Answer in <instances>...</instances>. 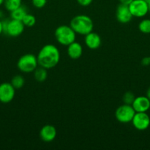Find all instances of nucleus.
I'll return each mask as SVG.
<instances>
[{
	"label": "nucleus",
	"instance_id": "nucleus-4",
	"mask_svg": "<svg viewBox=\"0 0 150 150\" xmlns=\"http://www.w3.org/2000/svg\"><path fill=\"white\" fill-rule=\"evenodd\" d=\"M38 67L37 56L32 54H26L19 59L17 67L21 72L24 73H29Z\"/></svg>",
	"mask_w": 150,
	"mask_h": 150
},
{
	"label": "nucleus",
	"instance_id": "nucleus-20",
	"mask_svg": "<svg viewBox=\"0 0 150 150\" xmlns=\"http://www.w3.org/2000/svg\"><path fill=\"white\" fill-rule=\"evenodd\" d=\"M21 21L23 22L24 25L26 27H32L36 23V18L33 15L27 13Z\"/></svg>",
	"mask_w": 150,
	"mask_h": 150
},
{
	"label": "nucleus",
	"instance_id": "nucleus-23",
	"mask_svg": "<svg viewBox=\"0 0 150 150\" xmlns=\"http://www.w3.org/2000/svg\"><path fill=\"white\" fill-rule=\"evenodd\" d=\"M93 1L94 0H76L78 4L82 7H88L93 2Z\"/></svg>",
	"mask_w": 150,
	"mask_h": 150
},
{
	"label": "nucleus",
	"instance_id": "nucleus-26",
	"mask_svg": "<svg viewBox=\"0 0 150 150\" xmlns=\"http://www.w3.org/2000/svg\"><path fill=\"white\" fill-rule=\"evenodd\" d=\"M2 33H4V29H3V24H2V21H0V35H1Z\"/></svg>",
	"mask_w": 150,
	"mask_h": 150
},
{
	"label": "nucleus",
	"instance_id": "nucleus-25",
	"mask_svg": "<svg viewBox=\"0 0 150 150\" xmlns=\"http://www.w3.org/2000/svg\"><path fill=\"white\" fill-rule=\"evenodd\" d=\"M119 1L121 4H126V5H129V4L132 2V0H119Z\"/></svg>",
	"mask_w": 150,
	"mask_h": 150
},
{
	"label": "nucleus",
	"instance_id": "nucleus-13",
	"mask_svg": "<svg viewBox=\"0 0 150 150\" xmlns=\"http://www.w3.org/2000/svg\"><path fill=\"white\" fill-rule=\"evenodd\" d=\"M85 44L88 48L92 50L97 49L101 44V39L97 33L91 32L85 35Z\"/></svg>",
	"mask_w": 150,
	"mask_h": 150
},
{
	"label": "nucleus",
	"instance_id": "nucleus-6",
	"mask_svg": "<svg viewBox=\"0 0 150 150\" xmlns=\"http://www.w3.org/2000/svg\"><path fill=\"white\" fill-rule=\"evenodd\" d=\"M135 111L134 110L132 105L124 104L118 107L115 112L116 118L119 122L126 124L132 122L134 115L135 114Z\"/></svg>",
	"mask_w": 150,
	"mask_h": 150
},
{
	"label": "nucleus",
	"instance_id": "nucleus-11",
	"mask_svg": "<svg viewBox=\"0 0 150 150\" xmlns=\"http://www.w3.org/2000/svg\"><path fill=\"white\" fill-rule=\"evenodd\" d=\"M40 138L44 142H51L55 139L57 136V130L51 125H46L43 126L39 133Z\"/></svg>",
	"mask_w": 150,
	"mask_h": 150
},
{
	"label": "nucleus",
	"instance_id": "nucleus-14",
	"mask_svg": "<svg viewBox=\"0 0 150 150\" xmlns=\"http://www.w3.org/2000/svg\"><path fill=\"white\" fill-rule=\"evenodd\" d=\"M67 48V54L68 56L72 59H77L80 58L82 55L83 52V48L82 45L79 42H73L70 45H68Z\"/></svg>",
	"mask_w": 150,
	"mask_h": 150
},
{
	"label": "nucleus",
	"instance_id": "nucleus-12",
	"mask_svg": "<svg viewBox=\"0 0 150 150\" xmlns=\"http://www.w3.org/2000/svg\"><path fill=\"white\" fill-rule=\"evenodd\" d=\"M132 106L135 112H147L150 108V100L146 96L135 97Z\"/></svg>",
	"mask_w": 150,
	"mask_h": 150
},
{
	"label": "nucleus",
	"instance_id": "nucleus-28",
	"mask_svg": "<svg viewBox=\"0 0 150 150\" xmlns=\"http://www.w3.org/2000/svg\"><path fill=\"white\" fill-rule=\"evenodd\" d=\"M147 3H148V9H149V13H150V0L147 1Z\"/></svg>",
	"mask_w": 150,
	"mask_h": 150
},
{
	"label": "nucleus",
	"instance_id": "nucleus-9",
	"mask_svg": "<svg viewBox=\"0 0 150 150\" xmlns=\"http://www.w3.org/2000/svg\"><path fill=\"white\" fill-rule=\"evenodd\" d=\"M16 89L11 83L4 82L0 83V102L2 103H9L15 98Z\"/></svg>",
	"mask_w": 150,
	"mask_h": 150
},
{
	"label": "nucleus",
	"instance_id": "nucleus-17",
	"mask_svg": "<svg viewBox=\"0 0 150 150\" xmlns=\"http://www.w3.org/2000/svg\"><path fill=\"white\" fill-rule=\"evenodd\" d=\"M3 4L7 11L11 12L22 5V0H4Z\"/></svg>",
	"mask_w": 150,
	"mask_h": 150
},
{
	"label": "nucleus",
	"instance_id": "nucleus-7",
	"mask_svg": "<svg viewBox=\"0 0 150 150\" xmlns=\"http://www.w3.org/2000/svg\"><path fill=\"white\" fill-rule=\"evenodd\" d=\"M128 6L133 17L143 18L149 13L148 3L146 0H132Z\"/></svg>",
	"mask_w": 150,
	"mask_h": 150
},
{
	"label": "nucleus",
	"instance_id": "nucleus-10",
	"mask_svg": "<svg viewBox=\"0 0 150 150\" xmlns=\"http://www.w3.org/2000/svg\"><path fill=\"white\" fill-rule=\"evenodd\" d=\"M116 16L118 21L121 23H129L133 17L129 10V6L124 4H120L118 6Z\"/></svg>",
	"mask_w": 150,
	"mask_h": 150
},
{
	"label": "nucleus",
	"instance_id": "nucleus-15",
	"mask_svg": "<svg viewBox=\"0 0 150 150\" xmlns=\"http://www.w3.org/2000/svg\"><path fill=\"white\" fill-rule=\"evenodd\" d=\"M27 10H26V7L24 5L20 6L16 10L10 12V17L12 19H16V20L22 21L24 16L27 14Z\"/></svg>",
	"mask_w": 150,
	"mask_h": 150
},
{
	"label": "nucleus",
	"instance_id": "nucleus-31",
	"mask_svg": "<svg viewBox=\"0 0 150 150\" xmlns=\"http://www.w3.org/2000/svg\"><path fill=\"white\" fill-rule=\"evenodd\" d=\"M146 1H149V0H146Z\"/></svg>",
	"mask_w": 150,
	"mask_h": 150
},
{
	"label": "nucleus",
	"instance_id": "nucleus-27",
	"mask_svg": "<svg viewBox=\"0 0 150 150\" xmlns=\"http://www.w3.org/2000/svg\"><path fill=\"white\" fill-rule=\"evenodd\" d=\"M146 96L147 98H148L150 100V87L149 88L148 90H147V92H146Z\"/></svg>",
	"mask_w": 150,
	"mask_h": 150
},
{
	"label": "nucleus",
	"instance_id": "nucleus-2",
	"mask_svg": "<svg viewBox=\"0 0 150 150\" xmlns=\"http://www.w3.org/2000/svg\"><path fill=\"white\" fill-rule=\"evenodd\" d=\"M70 26L76 34L85 36L93 32L94 22L92 19L86 15H78L71 19Z\"/></svg>",
	"mask_w": 150,
	"mask_h": 150
},
{
	"label": "nucleus",
	"instance_id": "nucleus-21",
	"mask_svg": "<svg viewBox=\"0 0 150 150\" xmlns=\"http://www.w3.org/2000/svg\"><path fill=\"white\" fill-rule=\"evenodd\" d=\"M135 98V96L134 95V93H132V92H126L124 94L123 97H122V100H123L124 104L132 105Z\"/></svg>",
	"mask_w": 150,
	"mask_h": 150
},
{
	"label": "nucleus",
	"instance_id": "nucleus-5",
	"mask_svg": "<svg viewBox=\"0 0 150 150\" xmlns=\"http://www.w3.org/2000/svg\"><path fill=\"white\" fill-rule=\"evenodd\" d=\"M4 33L12 38H16L21 35L24 31L25 26L21 21L16 19H5L2 21Z\"/></svg>",
	"mask_w": 150,
	"mask_h": 150
},
{
	"label": "nucleus",
	"instance_id": "nucleus-29",
	"mask_svg": "<svg viewBox=\"0 0 150 150\" xmlns=\"http://www.w3.org/2000/svg\"><path fill=\"white\" fill-rule=\"evenodd\" d=\"M3 3H4V0H0V6L2 5Z\"/></svg>",
	"mask_w": 150,
	"mask_h": 150
},
{
	"label": "nucleus",
	"instance_id": "nucleus-22",
	"mask_svg": "<svg viewBox=\"0 0 150 150\" xmlns=\"http://www.w3.org/2000/svg\"><path fill=\"white\" fill-rule=\"evenodd\" d=\"M32 5L38 9L43 8L46 5L47 0H31Z\"/></svg>",
	"mask_w": 150,
	"mask_h": 150
},
{
	"label": "nucleus",
	"instance_id": "nucleus-3",
	"mask_svg": "<svg viewBox=\"0 0 150 150\" xmlns=\"http://www.w3.org/2000/svg\"><path fill=\"white\" fill-rule=\"evenodd\" d=\"M76 34L71 26L61 25L59 26L54 31V37L59 44L68 46L74 42L76 40Z\"/></svg>",
	"mask_w": 150,
	"mask_h": 150
},
{
	"label": "nucleus",
	"instance_id": "nucleus-19",
	"mask_svg": "<svg viewBox=\"0 0 150 150\" xmlns=\"http://www.w3.org/2000/svg\"><path fill=\"white\" fill-rule=\"evenodd\" d=\"M140 32L144 34H150V19H143L138 24Z\"/></svg>",
	"mask_w": 150,
	"mask_h": 150
},
{
	"label": "nucleus",
	"instance_id": "nucleus-1",
	"mask_svg": "<svg viewBox=\"0 0 150 150\" xmlns=\"http://www.w3.org/2000/svg\"><path fill=\"white\" fill-rule=\"evenodd\" d=\"M38 66L46 70L55 67L60 59V53L58 48L52 44H46L41 48L37 55Z\"/></svg>",
	"mask_w": 150,
	"mask_h": 150
},
{
	"label": "nucleus",
	"instance_id": "nucleus-24",
	"mask_svg": "<svg viewBox=\"0 0 150 150\" xmlns=\"http://www.w3.org/2000/svg\"><path fill=\"white\" fill-rule=\"evenodd\" d=\"M141 64L143 66H149L150 65V57H145L142 59L141 62Z\"/></svg>",
	"mask_w": 150,
	"mask_h": 150
},
{
	"label": "nucleus",
	"instance_id": "nucleus-16",
	"mask_svg": "<svg viewBox=\"0 0 150 150\" xmlns=\"http://www.w3.org/2000/svg\"><path fill=\"white\" fill-rule=\"evenodd\" d=\"M34 78L38 82H44L47 79V70L44 67H38L34 70Z\"/></svg>",
	"mask_w": 150,
	"mask_h": 150
},
{
	"label": "nucleus",
	"instance_id": "nucleus-18",
	"mask_svg": "<svg viewBox=\"0 0 150 150\" xmlns=\"http://www.w3.org/2000/svg\"><path fill=\"white\" fill-rule=\"evenodd\" d=\"M11 84L13 85V87L16 89H19L24 86L25 83L24 78L21 75H16V76H13V79H11L10 81Z\"/></svg>",
	"mask_w": 150,
	"mask_h": 150
},
{
	"label": "nucleus",
	"instance_id": "nucleus-30",
	"mask_svg": "<svg viewBox=\"0 0 150 150\" xmlns=\"http://www.w3.org/2000/svg\"><path fill=\"white\" fill-rule=\"evenodd\" d=\"M1 16H2V13H1V12L0 11V18H1Z\"/></svg>",
	"mask_w": 150,
	"mask_h": 150
},
{
	"label": "nucleus",
	"instance_id": "nucleus-8",
	"mask_svg": "<svg viewBox=\"0 0 150 150\" xmlns=\"http://www.w3.org/2000/svg\"><path fill=\"white\" fill-rule=\"evenodd\" d=\"M131 122L136 130L143 131L149 127L150 117L146 112H136Z\"/></svg>",
	"mask_w": 150,
	"mask_h": 150
}]
</instances>
